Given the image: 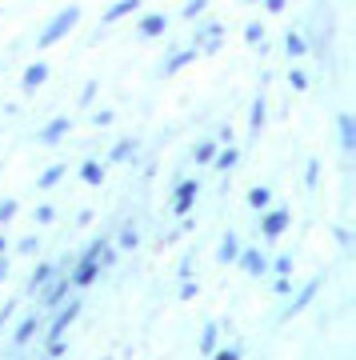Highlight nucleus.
<instances>
[{"mask_svg":"<svg viewBox=\"0 0 356 360\" xmlns=\"http://www.w3.org/2000/svg\"><path fill=\"white\" fill-rule=\"evenodd\" d=\"M80 16H84V8H80V4H64L61 13H52V16H49V25L40 28L37 49H52V44H61V40L80 25Z\"/></svg>","mask_w":356,"mask_h":360,"instance_id":"f257e3e1","label":"nucleus"},{"mask_svg":"<svg viewBox=\"0 0 356 360\" xmlns=\"http://www.w3.org/2000/svg\"><path fill=\"white\" fill-rule=\"evenodd\" d=\"M37 292H40V312H52L56 304H64V300L72 296V281H68V272H56L52 281L40 284Z\"/></svg>","mask_w":356,"mask_h":360,"instance_id":"f03ea898","label":"nucleus"},{"mask_svg":"<svg viewBox=\"0 0 356 360\" xmlns=\"http://www.w3.org/2000/svg\"><path fill=\"white\" fill-rule=\"evenodd\" d=\"M220 44H224V25H220V20H204V25H196L189 49L204 52V56H212V52H220Z\"/></svg>","mask_w":356,"mask_h":360,"instance_id":"7ed1b4c3","label":"nucleus"},{"mask_svg":"<svg viewBox=\"0 0 356 360\" xmlns=\"http://www.w3.org/2000/svg\"><path fill=\"white\" fill-rule=\"evenodd\" d=\"M293 229V212L288 208H260V232H265V240H280L284 232Z\"/></svg>","mask_w":356,"mask_h":360,"instance_id":"20e7f679","label":"nucleus"},{"mask_svg":"<svg viewBox=\"0 0 356 360\" xmlns=\"http://www.w3.org/2000/svg\"><path fill=\"white\" fill-rule=\"evenodd\" d=\"M196 196H201V180L184 176L177 188H172V212H177V217H189L192 208H196Z\"/></svg>","mask_w":356,"mask_h":360,"instance_id":"39448f33","label":"nucleus"},{"mask_svg":"<svg viewBox=\"0 0 356 360\" xmlns=\"http://www.w3.org/2000/svg\"><path fill=\"white\" fill-rule=\"evenodd\" d=\"M320 288H324V272H317V276H312V281H308L305 288H296V296L288 300V309H284V316H288V321H293V316H300V312H305L308 304H312V300L320 296Z\"/></svg>","mask_w":356,"mask_h":360,"instance_id":"423d86ee","label":"nucleus"},{"mask_svg":"<svg viewBox=\"0 0 356 360\" xmlns=\"http://www.w3.org/2000/svg\"><path fill=\"white\" fill-rule=\"evenodd\" d=\"M101 276V264L92 257H77L72 264H68V281H72V292H80V288H89L92 281Z\"/></svg>","mask_w":356,"mask_h":360,"instance_id":"0eeeda50","label":"nucleus"},{"mask_svg":"<svg viewBox=\"0 0 356 360\" xmlns=\"http://www.w3.org/2000/svg\"><path fill=\"white\" fill-rule=\"evenodd\" d=\"M68 132H72V120H68V116H52L49 124L37 132V144H40V148H56Z\"/></svg>","mask_w":356,"mask_h":360,"instance_id":"6e6552de","label":"nucleus"},{"mask_svg":"<svg viewBox=\"0 0 356 360\" xmlns=\"http://www.w3.org/2000/svg\"><path fill=\"white\" fill-rule=\"evenodd\" d=\"M168 13H144L136 20V40H156V37H165L168 32Z\"/></svg>","mask_w":356,"mask_h":360,"instance_id":"1a4fd4ad","label":"nucleus"},{"mask_svg":"<svg viewBox=\"0 0 356 360\" xmlns=\"http://www.w3.org/2000/svg\"><path fill=\"white\" fill-rule=\"evenodd\" d=\"M37 333H40V312H25L13 328V348H28Z\"/></svg>","mask_w":356,"mask_h":360,"instance_id":"9d476101","label":"nucleus"},{"mask_svg":"<svg viewBox=\"0 0 356 360\" xmlns=\"http://www.w3.org/2000/svg\"><path fill=\"white\" fill-rule=\"evenodd\" d=\"M336 141L348 156L356 153V116L352 112H336Z\"/></svg>","mask_w":356,"mask_h":360,"instance_id":"9b49d317","label":"nucleus"},{"mask_svg":"<svg viewBox=\"0 0 356 360\" xmlns=\"http://www.w3.org/2000/svg\"><path fill=\"white\" fill-rule=\"evenodd\" d=\"M140 4H144V0H113V4H108V8H104L101 25H116V20H125V16L140 13Z\"/></svg>","mask_w":356,"mask_h":360,"instance_id":"f8f14e48","label":"nucleus"},{"mask_svg":"<svg viewBox=\"0 0 356 360\" xmlns=\"http://www.w3.org/2000/svg\"><path fill=\"white\" fill-rule=\"evenodd\" d=\"M49 72H52V68L44 65V60H32V65L25 68V77H20V89H25V92H37L40 84H49Z\"/></svg>","mask_w":356,"mask_h":360,"instance_id":"ddd939ff","label":"nucleus"},{"mask_svg":"<svg viewBox=\"0 0 356 360\" xmlns=\"http://www.w3.org/2000/svg\"><path fill=\"white\" fill-rule=\"evenodd\" d=\"M236 264H241L248 276H260V272L268 269V257L260 252V248H241V257H236Z\"/></svg>","mask_w":356,"mask_h":360,"instance_id":"4468645a","label":"nucleus"},{"mask_svg":"<svg viewBox=\"0 0 356 360\" xmlns=\"http://www.w3.org/2000/svg\"><path fill=\"white\" fill-rule=\"evenodd\" d=\"M196 56H201L196 49H177L172 56H165V65H160V72H165V77H172V72H180V68H189L192 60H196Z\"/></svg>","mask_w":356,"mask_h":360,"instance_id":"2eb2a0df","label":"nucleus"},{"mask_svg":"<svg viewBox=\"0 0 356 360\" xmlns=\"http://www.w3.org/2000/svg\"><path fill=\"white\" fill-rule=\"evenodd\" d=\"M236 165H241V148H236V144H220L217 156H212V168H217V172H232Z\"/></svg>","mask_w":356,"mask_h":360,"instance_id":"dca6fc26","label":"nucleus"},{"mask_svg":"<svg viewBox=\"0 0 356 360\" xmlns=\"http://www.w3.org/2000/svg\"><path fill=\"white\" fill-rule=\"evenodd\" d=\"M265 120H268V101H265V96H256L253 108H248V132L260 136V132H265Z\"/></svg>","mask_w":356,"mask_h":360,"instance_id":"f3484780","label":"nucleus"},{"mask_svg":"<svg viewBox=\"0 0 356 360\" xmlns=\"http://www.w3.org/2000/svg\"><path fill=\"white\" fill-rule=\"evenodd\" d=\"M236 257H241V236L236 232H224V240L217 248V260L220 264H236Z\"/></svg>","mask_w":356,"mask_h":360,"instance_id":"a211bd4d","label":"nucleus"},{"mask_svg":"<svg viewBox=\"0 0 356 360\" xmlns=\"http://www.w3.org/2000/svg\"><path fill=\"white\" fill-rule=\"evenodd\" d=\"M116 248L120 252H136L140 248V229L128 220V224H120V232H116Z\"/></svg>","mask_w":356,"mask_h":360,"instance_id":"6ab92c4d","label":"nucleus"},{"mask_svg":"<svg viewBox=\"0 0 356 360\" xmlns=\"http://www.w3.org/2000/svg\"><path fill=\"white\" fill-rule=\"evenodd\" d=\"M80 180H84V184H89V188H101L104 184V165L101 160H80Z\"/></svg>","mask_w":356,"mask_h":360,"instance_id":"aec40b11","label":"nucleus"},{"mask_svg":"<svg viewBox=\"0 0 356 360\" xmlns=\"http://www.w3.org/2000/svg\"><path fill=\"white\" fill-rule=\"evenodd\" d=\"M52 276H56V264L52 260H40L37 269H32V276H28V296H37V288L44 281H52Z\"/></svg>","mask_w":356,"mask_h":360,"instance_id":"412c9836","label":"nucleus"},{"mask_svg":"<svg viewBox=\"0 0 356 360\" xmlns=\"http://www.w3.org/2000/svg\"><path fill=\"white\" fill-rule=\"evenodd\" d=\"M284 52H288L293 60L308 56V37H305V32H293V28H288V32H284Z\"/></svg>","mask_w":356,"mask_h":360,"instance_id":"4be33fe9","label":"nucleus"},{"mask_svg":"<svg viewBox=\"0 0 356 360\" xmlns=\"http://www.w3.org/2000/svg\"><path fill=\"white\" fill-rule=\"evenodd\" d=\"M64 172H68V165H49V168H44V172L37 176V188H40V193H49V188H56V184L64 180Z\"/></svg>","mask_w":356,"mask_h":360,"instance_id":"5701e85b","label":"nucleus"},{"mask_svg":"<svg viewBox=\"0 0 356 360\" xmlns=\"http://www.w3.org/2000/svg\"><path fill=\"white\" fill-rule=\"evenodd\" d=\"M244 200H248V208H253V212H260V208H268V205H272V188H268V184H253Z\"/></svg>","mask_w":356,"mask_h":360,"instance_id":"b1692460","label":"nucleus"},{"mask_svg":"<svg viewBox=\"0 0 356 360\" xmlns=\"http://www.w3.org/2000/svg\"><path fill=\"white\" fill-rule=\"evenodd\" d=\"M128 156H136V141H128L125 136V141H116L113 148H108V165H125Z\"/></svg>","mask_w":356,"mask_h":360,"instance_id":"393cba45","label":"nucleus"},{"mask_svg":"<svg viewBox=\"0 0 356 360\" xmlns=\"http://www.w3.org/2000/svg\"><path fill=\"white\" fill-rule=\"evenodd\" d=\"M220 345V324L217 321H208L201 328V356H208V352H212V348Z\"/></svg>","mask_w":356,"mask_h":360,"instance_id":"a878e982","label":"nucleus"},{"mask_svg":"<svg viewBox=\"0 0 356 360\" xmlns=\"http://www.w3.org/2000/svg\"><path fill=\"white\" fill-rule=\"evenodd\" d=\"M217 148H220V144L212 141V136H204V141H196V148H192V160H196V165H212Z\"/></svg>","mask_w":356,"mask_h":360,"instance_id":"bb28decb","label":"nucleus"},{"mask_svg":"<svg viewBox=\"0 0 356 360\" xmlns=\"http://www.w3.org/2000/svg\"><path fill=\"white\" fill-rule=\"evenodd\" d=\"M116 260H120V248H116L113 240H101V248H96V264H101V269H113Z\"/></svg>","mask_w":356,"mask_h":360,"instance_id":"cd10ccee","label":"nucleus"},{"mask_svg":"<svg viewBox=\"0 0 356 360\" xmlns=\"http://www.w3.org/2000/svg\"><path fill=\"white\" fill-rule=\"evenodd\" d=\"M244 44H265V25H260V20H248V25H244Z\"/></svg>","mask_w":356,"mask_h":360,"instance_id":"c85d7f7f","label":"nucleus"},{"mask_svg":"<svg viewBox=\"0 0 356 360\" xmlns=\"http://www.w3.org/2000/svg\"><path fill=\"white\" fill-rule=\"evenodd\" d=\"M293 269H296L293 252H280V257H272V272H276V276H293Z\"/></svg>","mask_w":356,"mask_h":360,"instance_id":"c756f323","label":"nucleus"},{"mask_svg":"<svg viewBox=\"0 0 356 360\" xmlns=\"http://www.w3.org/2000/svg\"><path fill=\"white\" fill-rule=\"evenodd\" d=\"M96 92H101V80H84V89H80V108H92L96 104Z\"/></svg>","mask_w":356,"mask_h":360,"instance_id":"7c9ffc66","label":"nucleus"},{"mask_svg":"<svg viewBox=\"0 0 356 360\" xmlns=\"http://www.w3.org/2000/svg\"><path fill=\"white\" fill-rule=\"evenodd\" d=\"M317 184H320V160H317V156H312V160H305V188H308V193H312Z\"/></svg>","mask_w":356,"mask_h":360,"instance_id":"2f4dec72","label":"nucleus"},{"mask_svg":"<svg viewBox=\"0 0 356 360\" xmlns=\"http://www.w3.org/2000/svg\"><path fill=\"white\" fill-rule=\"evenodd\" d=\"M208 356H212V360H241L244 352H241V345H217Z\"/></svg>","mask_w":356,"mask_h":360,"instance_id":"473e14b6","label":"nucleus"},{"mask_svg":"<svg viewBox=\"0 0 356 360\" xmlns=\"http://www.w3.org/2000/svg\"><path fill=\"white\" fill-rule=\"evenodd\" d=\"M68 352V336H52V340H44V356H64Z\"/></svg>","mask_w":356,"mask_h":360,"instance_id":"72a5a7b5","label":"nucleus"},{"mask_svg":"<svg viewBox=\"0 0 356 360\" xmlns=\"http://www.w3.org/2000/svg\"><path fill=\"white\" fill-rule=\"evenodd\" d=\"M16 212H20V200H16V196H4V200H0V224H8Z\"/></svg>","mask_w":356,"mask_h":360,"instance_id":"f704fd0d","label":"nucleus"},{"mask_svg":"<svg viewBox=\"0 0 356 360\" xmlns=\"http://www.w3.org/2000/svg\"><path fill=\"white\" fill-rule=\"evenodd\" d=\"M204 13H208V0H189V4L180 8V16H184V20H196V16H204Z\"/></svg>","mask_w":356,"mask_h":360,"instance_id":"c9c22d12","label":"nucleus"},{"mask_svg":"<svg viewBox=\"0 0 356 360\" xmlns=\"http://www.w3.org/2000/svg\"><path fill=\"white\" fill-rule=\"evenodd\" d=\"M32 220H37L40 229H49L52 220H56V208H52V205H37V212H32Z\"/></svg>","mask_w":356,"mask_h":360,"instance_id":"e433bc0d","label":"nucleus"},{"mask_svg":"<svg viewBox=\"0 0 356 360\" xmlns=\"http://www.w3.org/2000/svg\"><path fill=\"white\" fill-rule=\"evenodd\" d=\"M16 252H20V257H32V252H40V236H20V240H16Z\"/></svg>","mask_w":356,"mask_h":360,"instance_id":"4c0bfd02","label":"nucleus"},{"mask_svg":"<svg viewBox=\"0 0 356 360\" xmlns=\"http://www.w3.org/2000/svg\"><path fill=\"white\" fill-rule=\"evenodd\" d=\"M288 89H296V92L308 89V72L305 68H288Z\"/></svg>","mask_w":356,"mask_h":360,"instance_id":"58836bf2","label":"nucleus"},{"mask_svg":"<svg viewBox=\"0 0 356 360\" xmlns=\"http://www.w3.org/2000/svg\"><path fill=\"white\" fill-rule=\"evenodd\" d=\"M113 120H116L113 108H96V112H92V129H108Z\"/></svg>","mask_w":356,"mask_h":360,"instance_id":"ea45409f","label":"nucleus"},{"mask_svg":"<svg viewBox=\"0 0 356 360\" xmlns=\"http://www.w3.org/2000/svg\"><path fill=\"white\" fill-rule=\"evenodd\" d=\"M196 292H201V284L192 281V276H184V281H180V300H196Z\"/></svg>","mask_w":356,"mask_h":360,"instance_id":"a19ab883","label":"nucleus"},{"mask_svg":"<svg viewBox=\"0 0 356 360\" xmlns=\"http://www.w3.org/2000/svg\"><path fill=\"white\" fill-rule=\"evenodd\" d=\"M13 316H16V300H4V309H0V333L13 324Z\"/></svg>","mask_w":356,"mask_h":360,"instance_id":"79ce46f5","label":"nucleus"},{"mask_svg":"<svg viewBox=\"0 0 356 360\" xmlns=\"http://www.w3.org/2000/svg\"><path fill=\"white\" fill-rule=\"evenodd\" d=\"M332 236H336V245H341L344 252L352 248V236H348V229H344V224H336V229H332Z\"/></svg>","mask_w":356,"mask_h":360,"instance_id":"37998d69","label":"nucleus"},{"mask_svg":"<svg viewBox=\"0 0 356 360\" xmlns=\"http://www.w3.org/2000/svg\"><path fill=\"white\" fill-rule=\"evenodd\" d=\"M272 292L276 296H293V281H288V276H276V281H272Z\"/></svg>","mask_w":356,"mask_h":360,"instance_id":"c03bdc74","label":"nucleus"},{"mask_svg":"<svg viewBox=\"0 0 356 360\" xmlns=\"http://www.w3.org/2000/svg\"><path fill=\"white\" fill-rule=\"evenodd\" d=\"M260 4H265V13H268V16H280L284 8H288V0H260Z\"/></svg>","mask_w":356,"mask_h":360,"instance_id":"a18cd8bd","label":"nucleus"},{"mask_svg":"<svg viewBox=\"0 0 356 360\" xmlns=\"http://www.w3.org/2000/svg\"><path fill=\"white\" fill-rule=\"evenodd\" d=\"M217 144H232V129H217V136H212Z\"/></svg>","mask_w":356,"mask_h":360,"instance_id":"49530a36","label":"nucleus"},{"mask_svg":"<svg viewBox=\"0 0 356 360\" xmlns=\"http://www.w3.org/2000/svg\"><path fill=\"white\" fill-rule=\"evenodd\" d=\"M77 224H80V229H84V224H92V208H80V212H77Z\"/></svg>","mask_w":356,"mask_h":360,"instance_id":"de8ad7c7","label":"nucleus"},{"mask_svg":"<svg viewBox=\"0 0 356 360\" xmlns=\"http://www.w3.org/2000/svg\"><path fill=\"white\" fill-rule=\"evenodd\" d=\"M177 276L184 281V276H192V260H180V269H177Z\"/></svg>","mask_w":356,"mask_h":360,"instance_id":"09e8293b","label":"nucleus"},{"mask_svg":"<svg viewBox=\"0 0 356 360\" xmlns=\"http://www.w3.org/2000/svg\"><path fill=\"white\" fill-rule=\"evenodd\" d=\"M4 276H8V260L0 257V284H4Z\"/></svg>","mask_w":356,"mask_h":360,"instance_id":"8fccbe9b","label":"nucleus"},{"mask_svg":"<svg viewBox=\"0 0 356 360\" xmlns=\"http://www.w3.org/2000/svg\"><path fill=\"white\" fill-rule=\"evenodd\" d=\"M4 252H8V240H4V236H0V257H4Z\"/></svg>","mask_w":356,"mask_h":360,"instance_id":"3c124183","label":"nucleus"},{"mask_svg":"<svg viewBox=\"0 0 356 360\" xmlns=\"http://www.w3.org/2000/svg\"><path fill=\"white\" fill-rule=\"evenodd\" d=\"M241 4H260V0H241Z\"/></svg>","mask_w":356,"mask_h":360,"instance_id":"603ef678","label":"nucleus"},{"mask_svg":"<svg viewBox=\"0 0 356 360\" xmlns=\"http://www.w3.org/2000/svg\"><path fill=\"white\" fill-rule=\"evenodd\" d=\"M0 13H4V8H0Z\"/></svg>","mask_w":356,"mask_h":360,"instance_id":"864d4df0","label":"nucleus"}]
</instances>
